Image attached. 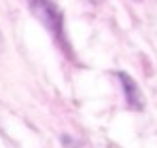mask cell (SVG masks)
Masks as SVG:
<instances>
[{
  "instance_id": "7a4b0ae2",
  "label": "cell",
  "mask_w": 157,
  "mask_h": 148,
  "mask_svg": "<svg viewBox=\"0 0 157 148\" xmlns=\"http://www.w3.org/2000/svg\"><path fill=\"white\" fill-rule=\"evenodd\" d=\"M117 78L121 80V87H123V93H125V102L132 110H142L144 108V99H142V93L136 85V80L132 78L130 74L125 72H117Z\"/></svg>"
},
{
  "instance_id": "6da1fadb",
  "label": "cell",
  "mask_w": 157,
  "mask_h": 148,
  "mask_svg": "<svg viewBox=\"0 0 157 148\" xmlns=\"http://www.w3.org/2000/svg\"><path fill=\"white\" fill-rule=\"evenodd\" d=\"M28 6L32 11V15L49 30L55 43H59V47L68 51V43H66V32H64V15L57 9V4L53 0H28Z\"/></svg>"
}]
</instances>
